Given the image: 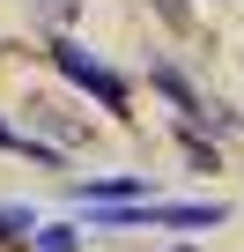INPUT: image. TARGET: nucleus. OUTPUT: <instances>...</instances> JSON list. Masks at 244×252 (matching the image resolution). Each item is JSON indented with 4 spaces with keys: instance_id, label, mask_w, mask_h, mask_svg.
Instances as JSON below:
<instances>
[{
    "instance_id": "7ed1b4c3",
    "label": "nucleus",
    "mask_w": 244,
    "mask_h": 252,
    "mask_svg": "<svg viewBox=\"0 0 244 252\" xmlns=\"http://www.w3.org/2000/svg\"><path fill=\"white\" fill-rule=\"evenodd\" d=\"M222 215V200H156V230H215Z\"/></svg>"
},
{
    "instance_id": "f257e3e1",
    "label": "nucleus",
    "mask_w": 244,
    "mask_h": 252,
    "mask_svg": "<svg viewBox=\"0 0 244 252\" xmlns=\"http://www.w3.org/2000/svg\"><path fill=\"white\" fill-rule=\"evenodd\" d=\"M45 60H52V67H59V74H67V82H74L81 96H89V104H104L111 119H126V104H134V89H126V74H118V67H104V60H96V52H89L81 37H67V30H52V45H45Z\"/></svg>"
},
{
    "instance_id": "f03ea898",
    "label": "nucleus",
    "mask_w": 244,
    "mask_h": 252,
    "mask_svg": "<svg viewBox=\"0 0 244 252\" xmlns=\"http://www.w3.org/2000/svg\"><path fill=\"white\" fill-rule=\"evenodd\" d=\"M141 193H148L141 171H111V178H81V186H74L81 208H118V200H141Z\"/></svg>"
},
{
    "instance_id": "423d86ee",
    "label": "nucleus",
    "mask_w": 244,
    "mask_h": 252,
    "mask_svg": "<svg viewBox=\"0 0 244 252\" xmlns=\"http://www.w3.org/2000/svg\"><path fill=\"white\" fill-rule=\"evenodd\" d=\"M30 245H37V252H81V230H74V222H37Z\"/></svg>"
},
{
    "instance_id": "39448f33",
    "label": "nucleus",
    "mask_w": 244,
    "mask_h": 252,
    "mask_svg": "<svg viewBox=\"0 0 244 252\" xmlns=\"http://www.w3.org/2000/svg\"><path fill=\"white\" fill-rule=\"evenodd\" d=\"M0 149H15V156H37V163H52V171H59V141H37V134H15L8 119H0Z\"/></svg>"
},
{
    "instance_id": "0eeeda50",
    "label": "nucleus",
    "mask_w": 244,
    "mask_h": 252,
    "mask_svg": "<svg viewBox=\"0 0 244 252\" xmlns=\"http://www.w3.org/2000/svg\"><path fill=\"white\" fill-rule=\"evenodd\" d=\"M156 15H170V23H178V30H185V23H192V8H185V0H156Z\"/></svg>"
},
{
    "instance_id": "6e6552de",
    "label": "nucleus",
    "mask_w": 244,
    "mask_h": 252,
    "mask_svg": "<svg viewBox=\"0 0 244 252\" xmlns=\"http://www.w3.org/2000/svg\"><path fill=\"white\" fill-rule=\"evenodd\" d=\"M45 8H52V30H67V15L81 8V0H45Z\"/></svg>"
},
{
    "instance_id": "20e7f679",
    "label": "nucleus",
    "mask_w": 244,
    "mask_h": 252,
    "mask_svg": "<svg viewBox=\"0 0 244 252\" xmlns=\"http://www.w3.org/2000/svg\"><path fill=\"white\" fill-rule=\"evenodd\" d=\"M170 141L185 149V163H192V171H222V149H215V134H207V126H192V119H170Z\"/></svg>"
}]
</instances>
